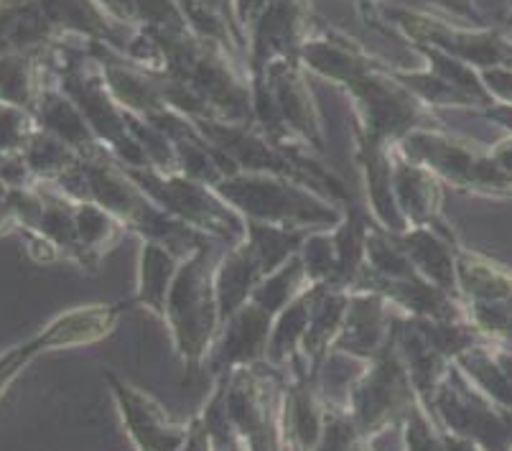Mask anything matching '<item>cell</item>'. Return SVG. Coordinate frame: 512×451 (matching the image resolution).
<instances>
[{
  "label": "cell",
  "mask_w": 512,
  "mask_h": 451,
  "mask_svg": "<svg viewBox=\"0 0 512 451\" xmlns=\"http://www.w3.org/2000/svg\"><path fill=\"white\" fill-rule=\"evenodd\" d=\"M54 187L74 202L90 199V202L100 204L110 215L118 217L130 232H138L143 240H156V243L166 245L181 260L189 258L194 250L214 243L212 237L184 225L158 207L136 181L125 174L120 161H115L110 153L82 158Z\"/></svg>",
  "instance_id": "cell-1"
},
{
  "label": "cell",
  "mask_w": 512,
  "mask_h": 451,
  "mask_svg": "<svg viewBox=\"0 0 512 451\" xmlns=\"http://www.w3.org/2000/svg\"><path fill=\"white\" fill-rule=\"evenodd\" d=\"M400 153L434 171L444 187L474 197L512 199V138L482 146L444 133L441 128H418L398 143Z\"/></svg>",
  "instance_id": "cell-2"
},
{
  "label": "cell",
  "mask_w": 512,
  "mask_h": 451,
  "mask_svg": "<svg viewBox=\"0 0 512 451\" xmlns=\"http://www.w3.org/2000/svg\"><path fill=\"white\" fill-rule=\"evenodd\" d=\"M214 189L248 222L329 230L344 217V204L286 176L237 171L225 176Z\"/></svg>",
  "instance_id": "cell-3"
},
{
  "label": "cell",
  "mask_w": 512,
  "mask_h": 451,
  "mask_svg": "<svg viewBox=\"0 0 512 451\" xmlns=\"http://www.w3.org/2000/svg\"><path fill=\"white\" fill-rule=\"evenodd\" d=\"M212 245H204L181 260L164 309V322L169 324L176 352L192 373L202 370L222 327L214 291Z\"/></svg>",
  "instance_id": "cell-4"
},
{
  "label": "cell",
  "mask_w": 512,
  "mask_h": 451,
  "mask_svg": "<svg viewBox=\"0 0 512 451\" xmlns=\"http://www.w3.org/2000/svg\"><path fill=\"white\" fill-rule=\"evenodd\" d=\"M123 169L164 212L204 232L214 243H225L227 248H232L248 235V220L209 184H202L181 171L164 174L151 166H123Z\"/></svg>",
  "instance_id": "cell-5"
},
{
  "label": "cell",
  "mask_w": 512,
  "mask_h": 451,
  "mask_svg": "<svg viewBox=\"0 0 512 451\" xmlns=\"http://www.w3.org/2000/svg\"><path fill=\"white\" fill-rule=\"evenodd\" d=\"M220 380V378H217ZM225 380V406L245 451H288L283 431L286 373L271 362L237 367Z\"/></svg>",
  "instance_id": "cell-6"
},
{
  "label": "cell",
  "mask_w": 512,
  "mask_h": 451,
  "mask_svg": "<svg viewBox=\"0 0 512 451\" xmlns=\"http://www.w3.org/2000/svg\"><path fill=\"white\" fill-rule=\"evenodd\" d=\"M416 403L421 401L393 334L380 355L362 362V370L349 383L344 408L355 418L357 429L372 441L393 426H403Z\"/></svg>",
  "instance_id": "cell-7"
},
{
  "label": "cell",
  "mask_w": 512,
  "mask_h": 451,
  "mask_svg": "<svg viewBox=\"0 0 512 451\" xmlns=\"http://www.w3.org/2000/svg\"><path fill=\"white\" fill-rule=\"evenodd\" d=\"M456 283L469 324L495 347L512 350V268L490 255L456 248Z\"/></svg>",
  "instance_id": "cell-8"
},
{
  "label": "cell",
  "mask_w": 512,
  "mask_h": 451,
  "mask_svg": "<svg viewBox=\"0 0 512 451\" xmlns=\"http://www.w3.org/2000/svg\"><path fill=\"white\" fill-rule=\"evenodd\" d=\"M431 416L441 429L477 441L484 451H512V416L495 406L456 362L436 393Z\"/></svg>",
  "instance_id": "cell-9"
},
{
  "label": "cell",
  "mask_w": 512,
  "mask_h": 451,
  "mask_svg": "<svg viewBox=\"0 0 512 451\" xmlns=\"http://www.w3.org/2000/svg\"><path fill=\"white\" fill-rule=\"evenodd\" d=\"M128 306H133V301L79 306V309H72L67 314H59L57 319H51L34 337L16 344L6 355H0V395L6 393V388L18 378L23 367L29 365L34 357H39L41 352L82 347V344H95L100 339L110 337L120 314L128 311Z\"/></svg>",
  "instance_id": "cell-10"
},
{
  "label": "cell",
  "mask_w": 512,
  "mask_h": 451,
  "mask_svg": "<svg viewBox=\"0 0 512 451\" xmlns=\"http://www.w3.org/2000/svg\"><path fill=\"white\" fill-rule=\"evenodd\" d=\"M105 383L118 403L125 429L138 451H181L189 436V423L184 426L171 421L166 408L153 395L136 388L113 370L105 373Z\"/></svg>",
  "instance_id": "cell-11"
},
{
  "label": "cell",
  "mask_w": 512,
  "mask_h": 451,
  "mask_svg": "<svg viewBox=\"0 0 512 451\" xmlns=\"http://www.w3.org/2000/svg\"><path fill=\"white\" fill-rule=\"evenodd\" d=\"M273 319L263 306L248 301L245 306L227 316L222 322L220 334L214 339L212 352L207 357V370L214 378L230 375L237 367L260 365L268 362V344L273 334Z\"/></svg>",
  "instance_id": "cell-12"
},
{
  "label": "cell",
  "mask_w": 512,
  "mask_h": 451,
  "mask_svg": "<svg viewBox=\"0 0 512 451\" xmlns=\"http://www.w3.org/2000/svg\"><path fill=\"white\" fill-rule=\"evenodd\" d=\"M403 311L395 309L385 296L375 291H349V309L342 332L334 339L332 352L367 362L388 347L393 339L395 319Z\"/></svg>",
  "instance_id": "cell-13"
},
{
  "label": "cell",
  "mask_w": 512,
  "mask_h": 451,
  "mask_svg": "<svg viewBox=\"0 0 512 451\" xmlns=\"http://www.w3.org/2000/svg\"><path fill=\"white\" fill-rule=\"evenodd\" d=\"M400 245L408 253L416 271L446 294L459 299V283H456V240L454 230L444 220L431 222V225L408 227L406 232H398ZM462 301V299H459Z\"/></svg>",
  "instance_id": "cell-14"
},
{
  "label": "cell",
  "mask_w": 512,
  "mask_h": 451,
  "mask_svg": "<svg viewBox=\"0 0 512 451\" xmlns=\"http://www.w3.org/2000/svg\"><path fill=\"white\" fill-rule=\"evenodd\" d=\"M347 309V288L321 286V283H314V286H311L309 327H306L304 342H301V360L309 367L311 378L319 380L321 370L327 365L329 352H332L334 347V339L342 332Z\"/></svg>",
  "instance_id": "cell-15"
},
{
  "label": "cell",
  "mask_w": 512,
  "mask_h": 451,
  "mask_svg": "<svg viewBox=\"0 0 512 451\" xmlns=\"http://www.w3.org/2000/svg\"><path fill=\"white\" fill-rule=\"evenodd\" d=\"M393 192L408 227L431 225L441 220L444 181L426 166L403 156L398 148H393Z\"/></svg>",
  "instance_id": "cell-16"
},
{
  "label": "cell",
  "mask_w": 512,
  "mask_h": 451,
  "mask_svg": "<svg viewBox=\"0 0 512 451\" xmlns=\"http://www.w3.org/2000/svg\"><path fill=\"white\" fill-rule=\"evenodd\" d=\"M393 148L385 143L357 138V164L367 189V209L372 220L390 232H406L408 222L400 215L393 192Z\"/></svg>",
  "instance_id": "cell-17"
},
{
  "label": "cell",
  "mask_w": 512,
  "mask_h": 451,
  "mask_svg": "<svg viewBox=\"0 0 512 451\" xmlns=\"http://www.w3.org/2000/svg\"><path fill=\"white\" fill-rule=\"evenodd\" d=\"M34 118L41 130L51 133V136L62 138L67 146L82 158H95L102 153H110L95 136V130L90 128L87 118L79 113V108L69 100L67 92H59L57 87H44L39 95V102L34 108Z\"/></svg>",
  "instance_id": "cell-18"
},
{
  "label": "cell",
  "mask_w": 512,
  "mask_h": 451,
  "mask_svg": "<svg viewBox=\"0 0 512 451\" xmlns=\"http://www.w3.org/2000/svg\"><path fill=\"white\" fill-rule=\"evenodd\" d=\"M260 281H263V268L248 240L225 250V255L214 263V291H217L222 322L253 299V291Z\"/></svg>",
  "instance_id": "cell-19"
},
{
  "label": "cell",
  "mask_w": 512,
  "mask_h": 451,
  "mask_svg": "<svg viewBox=\"0 0 512 451\" xmlns=\"http://www.w3.org/2000/svg\"><path fill=\"white\" fill-rule=\"evenodd\" d=\"M403 26L411 31L418 39H426L431 44L449 49L464 59H472L477 64H512V49L510 46L500 44L492 36H472V34H456V31L446 29L439 21L421 16H408L403 18Z\"/></svg>",
  "instance_id": "cell-20"
},
{
  "label": "cell",
  "mask_w": 512,
  "mask_h": 451,
  "mask_svg": "<svg viewBox=\"0 0 512 451\" xmlns=\"http://www.w3.org/2000/svg\"><path fill=\"white\" fill-rule=\"evenodd\" d=\"M74 227H77V243L82 260H79V268H87V271H97L100 260L105 258L115 245L120 243L128 232V227L118 220L115 215H110L107 209H102L100 204L90 202H74Z\"/></svg>",
  "instance_id": "cell-21"
},
{
  "label": "cell",
  "mask_w": 512,
  "mask_h": 451,
  "mask_svg": "<svg viewBox=\"0 0 512 451\" xmlns=\"http://www.w3.org/2000/svg\"><path fill=\"white\" fill-rule=\"evenodd\" d=\"M179 265L181 258H176L166 245L156 240H143L141 255H138V291L133 304H141L156 311L158 316H164L166 299L174 286Z\"/></svg>",
  "instance_id": "cell-22"
},
{
  "label": "cell",
  "mask_w": 512,
  "mask_h": 451,
  "mask_svg": "<svg viewBox=\"0 0 512 451\" xmlns=\"http://www.w3.org/2000/svg\"><path fill=\"white\" fill-rule=\"evenodd\" d=\"M273 85H276V110L283 118V123L306 143V146L321 151L324 148V130H321L319 113L309 92L301 87V82L293 74L273 72Z\"/></svg>",
  "instance_id": "cell-23"
},
{
  "label": "cell",
  "mask_w": 512,
  "mask_h": 451,
  "mask_svg": "<svg viewBox=\"0 0 512 451\" xmlns=\"http://www.w3.org/2000/svg\"><path fill=\"white\" fill-rule=\"evenodd\" d=\"M311 286H314V283H311ZM311 286L273 319V334L271 344H268V362H271L273 367H278V370H286L296 357H301V342H304L306 327H309Z\"/></svg>",
  "instance_id": "cell-24"
},
{
  "label": "cell",
  "mask_w": 512,
  "mask_h": 451,
  "mask_svg": "<svg viewBox=\"0 0 512 451\" xmlns=\"http://www.w3.org/2000/svg\"><path fill=\"white\" fill-rule=\"evenodd\" d=\"M309 232L311 230H304V227L248 222V235H245V240L253 245L255 255L260 260V268H263V276H268L276 268H281L286 260H291L293 255H299L301 245L309 237Z\"/></svg>",
  "instance_id": "cell-25"
},
{
  "label": "cell",
  "mask_w": 512,
  "mask_h": 451,
  "mask_svg": "<svg viewBox=\"0 0 512 451\" xmlns=\"http://www.w3.org/2000/svg\"><path fill=\"white\" fill-rule=\"evenodd\" d=\"M41 85L39 69L26 51H8L0 54V102L18 105L34 113L39 102Z\"/></svg>",
  "instance_id": "cell-26"
},
{
  "label": "cell",
  "mask_w": 512,
  "mask_h": 451,
  "mask_svg": "<svg viewBox=\"0 0 512 451\" xmlns=\"http://www.w3.org/2000/svg\"><path fill=\"white\" fill-rule=\"evenodd\" d=\"M311 286L309 276H306L304 260L301 255H293L291 260L276 268L273 273L263 276V281L258 283V288L253 291V299L258 306H263L268 314L278 316L293 299H299L306 288Z\"/></svg>",
  "instance_id": "cell-27"
},
{
  "label": "cell",
  "mask_w": 512,
  "mask_h": 451,
  "mask_svg": "<svg viewBox=\"0 0 512 451\" xmlns=\"http://www.w3.org/2000/svg\"><path fill=\"white\" fill-rule=\"evenodd\" d=\"M23 158H26V164L34 171L36 179L46 181V184H57L62 176H67L82 161V156L72 146H67L62 138L51 136L41 128L36 130L31 143L26 146Z\"/></svg>",
  "instance_id": "cell-28"
},
{
  "label": "cell",
  "mask_w": 512,
  "mask_h": 451,
  "mask_svg": "<svg viewBox=\"0 0 512 451\" xmlns=\"http://www.w3.org/2000/svg\"><path fill=\"white\" fill-rule=\"evenodd\" d=\"M367 268L388 281H400V278H411L418 273L416 265L411 263L408 253L400 245L398 232L385 230L375 220L370 222V230H367Z\"/></svg>",
  "instance_id": "cell-29"
},
{
  "label": "cell",
  "mask_w": 512,
  "mask_h": 451,
  "mask_svg": "<svg viewBox=\"0 0 512 451\" xmlns=\"http://www.w3.org/2000/svg\"><path fill=\"white\" fill-rule=\"evenodd\" d=\"M304 260L306 276L311 283L339 288V253L334 240V227L329 230H311L299 250Z\"/></svg>",
  "instance_id": "cell-30"
},
{
  "label": "cell",
  "mask_w": 512,
  "mask_h": 451,
  "mask_svg": "<svg viewBox=\"0 0 512 451\" xmlns=\"http://www.w3.org/2000/svg\"><path fill=\"white\" fill-rule=\"evenodd\" d=\"M316 451H372V441L357 429L355 418L349 416L347 408L327 398L324 429Z\"/></svg>",
  "instance_id": "cell-31"
},
{
  "label": "cell",
  "mask_w": 512,
  "mask_h": 451,
  "mask_svg": "<svg viewBox=\"0 0 512 451\" xmlns=\"http://www.w3.org/2000/svg\"><path fill=\"white\" fill-rule=\"evenodd\" d=\"M36 130L39 123L31 110L0 102V156H18L26 151Z\"/></svg>",
  "instance_id": "cell-32"
},
{
  "label": "cell",
  "mask_w": 512,
  "mask_h": 451,
  "mask_svg": "<svg viewBox=\"0 0 512 451\" xmlns=\"http://www.w3.org/2000/svg\"><path fill=\"white\" fill-rule=\"evenodd\" d=\"M204 423H207L209 434H212L214 451H245L242 449L240 439H237L235 429H232L230 418H227V406H225V380H217L214 385L212 398L207 401L202 411Z\"/></svg>",
  "instance_id": "cell-33"
},
{
  "label": "cell",
  "mask_w": 512,
  "mask_h": 451,
  "mask_svg": "<svg viewBox=\"0 0 512 451\" xmlns=\"http://www.w3.org/2000/svg\"><path fill=\"white\" fill-rule=\"evenodd\" d=\"M0 181L11 189H26L39 184L34 171L26 164L23 153H18V156H0Z\"/></svg>",
  "instance_id": "cell-34"
},
{
  "label": "cell",
  "mask_w": 512,
  "mask_h": 451,
  "mask_svg": "<svg viewBox=\"0 0 512 451\" xmlns=\"http://www.w3.org/2000/svg\"><path fill=\"white\" fill-rule=\"evenodd\" d=\"M18 230L16 209H13V189L0 181V235H11Z\"/></svg>",
  "instance_id": "cell-35"
},
{
  "label": "cell",
  "mask_w": 512,
  "mask_h": 451,
  "mask_svg": "<svg viewBox=\"0 0 512 451\" xmlns=\"http://www.w3.org/2000/svg\"><path fill=\"white\" fill-rule=\"evenodd\" d=\"M495 352H497V360H500L502 370H505L507 380H510V385H512V350H505V347H495Z\"/></svg>",
  "instance_id": "cell-36"
},
{
  "label": "cell",
  "mask_w": 512,
  "mask_h": 451,
  "mask_svg": "<svg viewBox=\"0 0 512 451\" xmlns=\"http://www.w3.org/2000/svg\"><path fill=\"white\" fill-rule=\"evenodd\" d=\"M492 118L500 120V123H505L507 128H512V110H507V113H490Z\"/></svg>",
  "instance_id": "cell-37"
}]
</instances>
